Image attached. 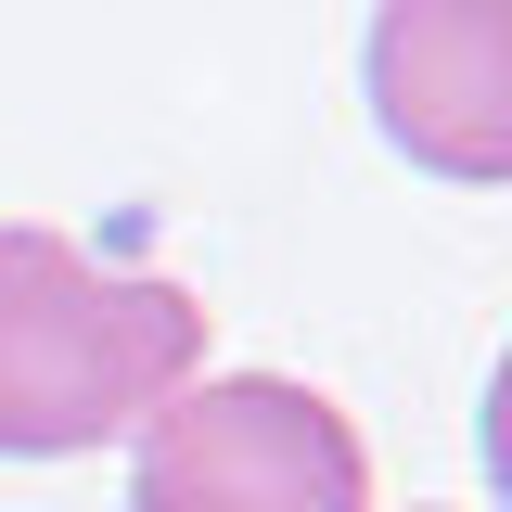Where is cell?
<instances>
[{"mask_svg": "<svg viewBox=\"0 0 512 512\" xmlns=\"http://www.w3.org/2000/svg\"><path fill=\"white\" fill-rule=\"evenodd\" d=\"M205 372V308L167 269L64 244L39 218H0V461H77L141 436Z\"/></svg>", "mask_w": 512, "mask_h": 512, "instance_id": "1", "label": "cell"}, {"mask_svg": "<svg viewBox=\"0 0 512 512\" xmlns=\"http://www.w3.org/2000/svg\"><path fill=\"white\" fill-rule=\"evenodd\" d=\"M128 512H372V448L320 384L192 372L141 423Z\"/></svg>", "mask_w": 512, "mask_h": 512, "instance_id": "2", "label": "cell"}, {"mask_svg": "<svg viewBox=\"0 0 512 512\" xmlns=\"http://www.w3.org/2000/svg\"><path fill=\"white\" fill-rule=\"evenodd\" d=\"M359 77L423 180H512V0H372Z\"/></svg>", "mask_w": 512, "mask_h": 512, "instance_id": "3", "label": "cell"}, {"mask_svg": "<svg viewBox=\"0 0 512 512\" xmlns=\"http://www.w3.org/2000/svg\"><path fill=\"white\" fill-rule=\"evenodd\" d=\"M487 487L512 500V359L487 372Z\"/></svg>", "mask_w": 512, "mask_h": 512, "instance_id": "4", "label": "cell"}]
</instances>
